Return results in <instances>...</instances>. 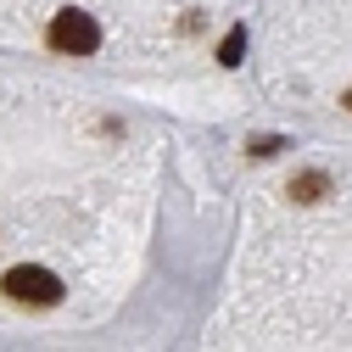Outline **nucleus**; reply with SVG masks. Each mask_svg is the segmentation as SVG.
<instances>
[{
    "mask_svg": "<svg viewBox=\"0 0 352 352\" xmlns=\"http://www.w3.org/2000/svg\"><path fill=\"white\" fill-rule=\"evenodd\" d=\"M51 45L67 51V56H90V51H101V28L84 12H56L51 17Z\"/></svg>",
    "mask_w": 352,
    "mask_h": 352,
    "instance_id": "2",
    "label": "nucleus"
},
{
    "mask_svg": "<svg viewBox=\"0 0 352 352\" xmlns=\"http://www.w3.org/2000/svg\"><path fill=\"white\" fill-rule=\"evenodd\" d=\"M6 296L23 302V307H56L62 302V280L51 269H34V263H23V269L6 274Z\"/></svg>",
    "mask_w": 352,
    "mask_h": 352,
    "instance_id": "1",
    "label": "nucleus"
},
{
    "mask_svg": "<svg viewBox=\"0 0 352 352\" xmlns=\"http://www.w3.org/2000/svg\"><path fill=\"white\" fill-rule=\"evenodd\" d=\"M346 107H352V90H346Z\"/></svg>",
    "mask_w": 352,
    "mask_h": 352,
    "instance_id": "5",
    "label": "nucleus"
},
{
    "mask_svg": "<svg viewBox=\"0 0 352 352\" xmlns=\"http://www.w3.org/2000/svg\"><path fill=\"white\" fill-rule=\"evenodd\" d=\"M241 51H246V28H230V39L218 45V56H224V62L235 67V62H241Z\"/></svg>",
    "mask_w": 352,
    "mask_h": 352,
    "instance_id": "4",
    "label": "nucleus"
},
{
    "mask_svg": "<svg viewBox=\"0 0 352 352\" xmlns=\"http://www.w3.org/2000/svg\"><path fill=\"white\" fill-rule=\"evenodd\" d=\"M319 190H324V173H302V179H291V196L296 201H314Z\"/></svg>",
    "mask_w": 352,
    "mask_h": 352,
    "instance_id": "3",
    "label": "nucleus"
}]
</instances>
